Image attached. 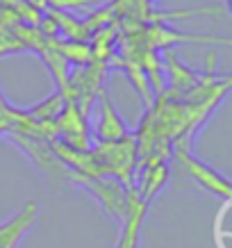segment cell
I'll list each match as a JSON object with an SVG mask.
<instances>
[{"mask_svg": "<svg viewBox=\"0 0 232 248\" xmlns=\"http://www.w3.org/2000/svg\"><path fill=\"white\" fill-rule=\"evenodd\" d=\"M175 157H178L180 166L187 171L189 178H194V180L198 182L202 189H207L210 194L221 196L223 201H230V196H232L230 182L225 180L218 171H214L210 164H205L202 159L196 157L194 153L187 148V143H185V141L175 143Z\"/></svg>", "mask_w": 232, "mask_h": 248, "instance_id": "6da1fadb", "label": "cell"}, {"mask_svg": "<svg viewBox=\"0 0 232 248\" xmlns=\"http://www.w3.org/2000/svg\"><path fill=\"white\" fill-rule=\"evenodd\" d=\"M39 205L34 201H28L21 210L5 218L0 223V248H18L23 239L30 234V230L37 226Z\"/></svg>", "mask_w": 232, "mask_h": 248, "instance_id": "7a4b0ae2", "label": "cell"}, {"mask_svg": "<svg viewBox=\"0 0 232 248\" xmlns=\"http://www.w3.org/2000/svg\"><path fill=\"white\" fill-rule=\"evenodd\" d=\"M146 212H148V203L141 201L137 194H130L127 212L125 217L121 218V234H119V241H116V248H139Z\"/></svg>", "mask_w": 232, "mask_h": 248, "instance_id": "3957f363", "label": "cell"}, {"mask_svg": "<svg viewBox=\"0 0 232 248\" xmlns=\"http://www.w3.org/2000/svg\"><path fill=\"white\" fill-rule=\"evenodd\" d=\"M98 105H100V114H98V125H96V135L100 141H121L127 137L125 123L119 116L116 107L109 103L107 91L103 89L98 93Z\"/></svg>", "mask_w": 232, "mask_h": 248, "instance_id": "277c9868", "label": "cell"}, {"mask_svg": "<svg viewBox=\"0 0 232 248\" xmlns=\"http://www.w3.org/2000/svg\"><path fill=\"white\" fill-rule=\"evenodd\" d=\"M62 109H64V100H62L60 93H53V96L46 98L44 103H39L37 107H32V109L23 114L30 121H34V123H50V121H57Z\"/></svg>", "mask_w": 232, "mask_h": 248, "instance_id": "5b68a950", "label": "cell"}, {"mask_svg": "<svg viewBox=\"0 0 232 248\" xmlns=\"http://www.w3.org/2000/svg\"><path fill=\"white\" fill-rule=\"evenodd\" d=\"M228 212H230V201H225L221 212L214 218V241L218 248H228L230 234H228Z\"/></svg>", "mask_w": 232, "mask_h": 248, "instance_id": "8992f818", "label": "cell"}, {"mask_svg": "<svg viewBox=\"0 0 232 248\" xmlns=\"http://www.w3.org/2000/svg\"><path fill=\"white\" fill-rule=\"evenodd\" d=\"M41 2H48V5L53 9H57V12H71V9L91 7V5L105 2V0H41Z\"/></svg>", "mask_w": 232, "mask_h": 248, "instance_id": "52a82bcc", "label": "cell"}, {"mask_svg": "<svg viewBox=\"0 0 232 248\" xmlns=\"http://www.w3.org/2000/svg\"><path fill=\"white\" fill-rule=\"evenodd\" d=\"M7 103H5V96H2V91H0V114H2V116H5V114H7Z\"/></svg>", "mask_w": 232, "mask_h": 248, "instance_id": "ba28073f", "label": "cell"}, {"mask_svg": "<svg viewBox=\"0 0 232 248\" xmlns=\"http://www.w3.org/2000/svg\"><path fill=\"white\" fill-rule=\"evenodd\" d=\"M225 2H230V0H225Z\"/></svg>", "mask_w": 232, "mask_h": 248, "instance_id": "9c48e42d", "label": "cell"}, {"mask_svg": "<svg viewBox=\"0 0 232 248\" xmlns=\"http://www.w3.org/2000/svg\"><path fill=\"white\" fill-rule=\"evenodd\" d=\"M148 2H150V0H148Z\"/></svg>", "mask_w": 232, "mask_h": 248, "instance_id": "30bf717a", "label": "cell"}]
</instances>
